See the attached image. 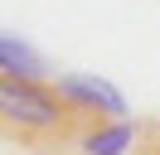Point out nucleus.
Masks as SVG:
<instances>
[{
  "label": "nucleus",
  "mask_w": 160,
  "mask_h": 155,
  "mask_svg": "<svg viewBox=\"0 0 160 155\" xmlns=\"http://www.w3.org/2000/svg\"><path fill=\"white\" fill-rule=\"evenodd\" d=\"M0 116L29 141H78L97 126L44 78H0Z\"/></svg>",
  "instance_id": "obj_1"
},
{
  "label": "nucleus",
  "mask_w": 160,
  "mask_h": 155,
  "mask_svg": "<svg viewBox=\"0 0 160 155\" xmlns=\"http://www.w3.org/2000/svg\"><path fill=\"white\" fill-rule=\"evenodd\" d=\"M53 87H58V92L68 97L82 116H92V121L126 116V97H121L107 78H97V73H58V78H53Z\"/></svg>",
  "instance_id": "obj_2"
},
{
  "label": "nucleus",
  "mask_w": 160,
  "mask_h": 155,
  "mask_svg": "<svg viewBox=\"0 0 160 155\" xmlns=\"http://www.w3.org/2000/svg\"><path fill=\"white\" fill-rule=\"evenodd\" d=\"M131 145H136V121H131V116L97 121L92 131L78 136V155H126Z\"/></svg>",
  "instance_id": "obj_3"
},
{
  "label": "nucleus",
  "mask_w": 160,
  "mask_h": 155,
  "mask_svg": "<svg viewBox=\"0 0 160 155\" xmlns=\"http://www.w3.org/2000/svg\"><path fill=\"white\" fill-rule=\"evenodd\" d=\"M0 73H5V78H44L49 63H44L15 29H5V34H0Z\"/></svg>",
  "instance_id": "obj_4"
},
{
  "label": "nucleus",
  "mask_w": 160,
  "mask_h": 155,
  "mask_svg": "<svg viewBox=\"0 0 160 155\" xmlns=\"http://www.w3.org/2000/svg\"><path fill=\"white\" fill-rule=\"evenodd\" d=\"M146 155H160V126H150V131H146Z\"/></svg>",
  "instance_id": "obj_5"
}]
</instances>
